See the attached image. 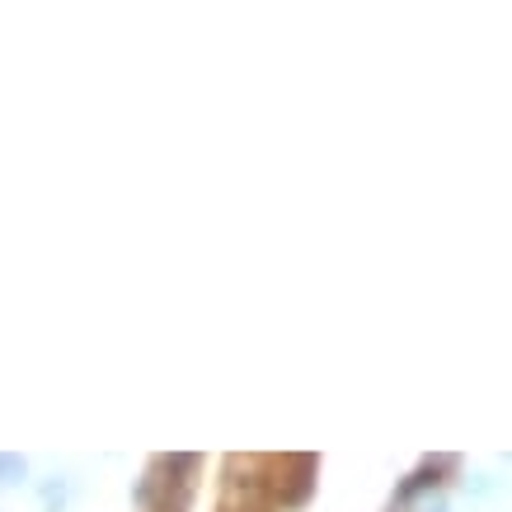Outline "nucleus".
I'll list each match as a JSON object with an SVG mask.
<instances>
[{"mask_svg": "<svg viewBox=\"0 0 512 512\" xmlns=\"http://www.w3.org/2000/svg\"><path fill=\"white\" fill-rule=\"evenodd\" d=\"M24 480V461L19 456H0V484H15Z\"/></svg>", "mask_w": 512, "mask_h": 512, "instance_id": "f257e3e1", "label": "nucleus"}]
</instances>
